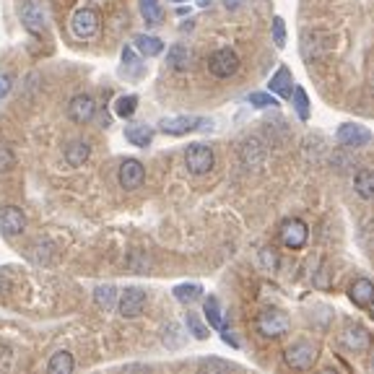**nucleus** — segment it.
Returning a JSON list of instances; mask_svg holds the SVG:
<instances>
[{
  "label": "nucleus",
  "mask_w": 374,
  "mask_h": 374,
  "mask_svg": "<svg viewBox=\"0 0 374 374\" xmlns=\"http://www.w3.org/2000/svg\"><path fill=\"white\" fill-rule=\"evenodd\" d=\"M6 288H8V281H6V278L0 276V294H3V291H6Z\"/></svg>",
  "instance_id": "43"
},
{
  "label": "nucleus",
  "mask_w": 374,
  "mask_h": 374,
  "mask_svg": "<svg viewBox=\"0 0 374 374\" xmlns=\"http://www.w3.org/2000/svg\"><path fill=\"white\" fill-rule=\"evenodd\" d=\"M138 8L146 24H161V19H164L161 0H138Z\"/></svg>",
  "instance_id": "28"
},
{
  "label": "nucleus",
  "mask_w": 374,
  "mask_h": 374,
  "mask_svg": "<svg viewBox=\"0 0 374 374\" xmlns=\"http://www.w3.org/2000/svg\"><path fill=\"white\" fill-rule=\"evenodd\" d=\"M125 138H128L133 146L146 148L151 146V140H154V130L148 128V125H140V122H130L128 128H125Z\"/></svg>",
  "instance_id": "23"
},
{
  "label": "nucleus",
  "mask_w": 374,
  "mask_h": 374,
  "mask_svg": "<svg viewBox=\"0 0 374 374\" xmlns=\"http://www.w3.org/2000/svg\"><path fill=\"white\" fill-rule=\"evenodd\" d=\"M136 109H138V97L136 94H130V97H120L115 101V115L122 120H130L136 115Z\"/></svg>",
  "instance_id": "33"
},
{
  "label": "nucleus",
  "mask_w": 374,
  "mask_h": 374,
  "mask_svg": "<svg viewBox=\"0 0 374 374\" xmlns=\"http://www.w3.org/2000/svg\"><path fill=\"white\" fill-rule=\"evenodd\" d=\"M26 255H29V260H34L37 266H47V263L55 260V245L47 242V239H37V242L26 250Z\"/></svg>",
  "instance_id": "21"
},
{
  "label": "nucleus",
  "mask_w": 374,
  "mask_h": 374,
  "mask_svg": "<svg viewBox=\"0 0 374 374\" xmlns=\"http://www.w3.org/2000/svg\"><path fill=\"white\" fill-rule=\"evenodd\" d=\"M187 327H190V333L195 335L197 341H206V338H208V330L203 327V323H200V320H197L193 312H187Z\"/></svg>",
  "instance_id": "37"
},
{
  "label": "nucleus",
  "mask_w": 374,
  "mask_h": 374,
  "mask_svg": "<svg viewBox=\"0 0 374 374\" xmlns=\"http://www.w3.org/2000/svg\"><path fill=\"white\" fill-rule=\"evenodd\" d=\"M270 31H273V42H276V47H284L286 44V24L281 16H276L273 19V26H270Z\"/></svg>",
  "instance_id": "38"
},
{
  "label": "nucleus",
  "mask_w": 374,
  "mask_h": 374,
  "mask_svg": "<svg viewBox=\"0 0 374 374\" xmlns=\"http://www.w3.org/2000/svg\"><path fill=\"white\" fill-rule=\"evenodd\" d=\"M354 190L359 197L374 200V169H359V172H356Z\"/></svg>",
  "instance_id": "22"
},
{
  "label": "nucleus",
  "mask_w": 374,
  "mask_h": 374,
  "mask_svg": "<svg viewBox=\"0 0 374 374\" xmlns=\"http://www.w3.org/2000/svg\"><path fill=\"white\" fill-rule=\"evenodd\" d=\"M136 47H138L140 55H146V58H156L164 52V42L158 40V37H151V34H136Z\"/></svg>",
  "instance_id": "25"
},
{
  "label": "nucleus",
  "mask_w": 374,
  "mask_h": 374,
  "mask_svg": "<svg viewBox=\"0 0 374 374\" xmlns=\"http://www.w3.org/2000/svg\"><path fill=\"white\" fill-rule=\"evenodd\" d=\"M101 29V16H99V10L94 6H83L79 8L73 16H70V31L79 37V40L89 42L94 40Z\"/></svg>",
  "instance_id": "1"
},
{
  "label": "nucleus",
  "mask_w": 374,
  "mask_h": 374,
  "mask_svg": "<svg viewBox=\"0 0 374 374\" xmlns=\"http://www.w3.org/2000/svg\"><path fill=\"white\" fill-rule=\"evenodd\" d=\"M216 164V156H213V148L206 146V143H190L185 148V167L190 174L195 177H203L208 174Z\"/></svg>",
  "instance_id": "2"
},
{
  "label": "nucleus",
  "mask_w": 374,
  "mask_h": 374,
  "mask_svg": "<svg viewBox=\"0 0 374 374\" xmlns=\"http://www.w3.org/2000/svg\"><path fill=\"white\" fill-rule=\"evenodd\" d=\"M117 309L125 320L138 317L140 312L146 309V291H143L140 286H128V288L117 296Z\"/></svg>",
  "instance_id": "9"
},
{
  "label": "nucleus",
  "mask_w": 374,
  "mask_h": 374,
  "mask_svg": "<svg viewBox=\"0 0 374 374\" xmlns=\"http://www.w3.org/2000/svg\"><path fill=\"white\" fill-rule=\"evenodd\" d=\"M266 156H268L266 140L257 138V136L247 138L245 143L239 146V158H242V164H245L247 169H260L266 164Z\"/></svg>",
  "instance_id": "10"
},
{
  "label": "nucleus",
  "mask_w": 374,
  "mask_h": 374,
  "mask_svg": "<svg viewBox=\"0 0 374 374\" xmlns=\"http://www.w3.org/2000/svg\"><path fill=\"white\" fill-rule=\"evenodd\" d=\"M278 239L286 250H302L309 239V229L302 218H286L281 229H278Z\"/></svg>",
  "instance_id": "6"
},
{
  "label": "nucleus",
  "mask_w": 374,
  "mask_h": 374,
  "mask_svg": "<svg viewBox=\"0 0 374 374\" xmlns=\"http://www.w3.org/2000/svg\"><path fill=\"white\" fill-rule=\"evenodd\" d=\"M161 341H164L167 348L177 351V348H182V343H185V333H182V327H179L177 323H167L164 330H161Z\"/></svg>",
  "instance_id": "29"
},
{
  "label": "nucleus",
  "mask_w": 374,
  "mask_h": 374,
  "mask_svg": "<svg viewBox=\"0 0 374 374\" xmlns=\"http://www.w3.org/2000/svg\"><path fill=\"white\" fill-rule=\"evenodd\" d=\"M197 366H200V372H208V374H216V372H234V369H239L236 364H231V361H227V359H216V356H208V359H200L197 361Z\"/></svg>",
  "instance_id": "32"
},
{
  "label": "nucleus",
  "mask_w": 374,
  "mask_h": 374,
  "mask_svg": "<svg viewBox=\"0 0 374 374\" xmlns=\"http://www.w3.org/2000/svg\"><path fill=\"white\" fill-rule=\"evenodd\" d=\"M203 315H206L208 325L213 327V330H224V327H227L224 312H221V302H218L216 296H206V299H203Z\"/></svg>",
  "instance_id": "20"
},
{
  "label": "nucleus",
  "mask_w": 374,
  "mask_h": 374,
  "mask_svg": "<svg viewBox=\"0 0 374 374\" xmlns=\"http://www.w3.org/2000/svg\"><path fill=\"white\" fill-rule=\"evenodd\" d=\"M221 338H224V343L234 345V348H236V345H239V343H236V338H234V335H231V333H229L227 327H224V330H221Z\"/></svg>",
  "instance_id": "42"
},
{
  "label": "nucleus",
  "mask_w": 374,
  "mask_h": 374,
  "mask_svg": "<svg viewBox=\"0 0 374 374\" xmlns=\"http://www.w3.org/2000/svg\"><path fill=\"white\" fill-rule=\"evenodd\" d=\"M255 327L263 338H281L284 333H288L291 320L284 309H263L255 320Z\"/></svg>",
  "instance_id": "3"
},
{
  "label": "nucleus",
  "mask_w": 374,
  "mask_h": 374,
  "mask_svg": "<svg viewBox=\"0 0 374 374\" xmlns=\"http://www.w3.org/2000/svg\"><path fill=\"white\" fill-rule=\"evenodd\" d=\"M167 63L172 70H187L190 68V49L185 44H174V47L169 49Z\"/></svg>",
  "instance_id": "31"
},
{
  "label": "nucleus",
  "mask_w": 374,
  "mask_h": 374,
  "mask_svg": "<svg viewBox=\"0 0 374 374\" xmlns=\"http://www.w3.org/2000/svg\"><path fill=\"white\" fill-rule=\"evenodd\" d=\"M341 343H343V348L354 351V354H366L372 348V333L364 325H348L341 333Z\"/></svg>",
  "instance_id": "13"
},
{
  "label": "nucleus",
  "mask_w": 374,
  "mask_h": 374,
  "mask_svg": "<svg viewBox=\"0 0 374 374\" xmlns=\"http://www.w3.org/2000/svg\"><path fill=\"white\" fill-rule=\"evenodd\" d=\"M94 115H97V101L89 94H76L68 101V117L76 125H89L91 120H94Z\"/></svg>",
  "instance_id": "12"
},
{
  "label": "nucleus",
  "mask_w": 374,
  "mask_h": 374,
  "mask_svg": "<svg viewBox=\"0 0 374 374\" xmlns=\"http://www.w3.org/2000/svg\"><path fill=\"white\" fill-rule=\"evenodd\" d=\"M247 101L255 109H268V107H276L278 97L276 94H266V91H252V94L247 97Z\"/></svg>",
  "instance_id": "35"
},
{
  "label": "nucleus",
  "mask_w": 374,
  "mask_h": 374,
  "mask_svg": "<svg viewBox=\"0 0 374 374\" xmlns=\"http://www.w3.org/2000/svg\"><path fill=\"white\" fill-rule=\"evenodd\" d=\"M117 182L122 190H138L146 182V169L138 158H128L122 161V167L117 169Z\"/></svg>",
  "instance_id": "14"
},
{
  "label": "nucleus",
  "mask_w": 374,
  "mask_h": 374,
  "mask_svg": "<svg viewBox=\"0 0 374 374\" xmlns=\"http://www.w3.org/2000/svg\"><path fill=\"white\" fill-rule=\"evenodd\" d=\"M94 302L101 312H112V307L117 304V288L112 284H101L94 288Z\"/></svg>",
  "instance_id": "24"
},
{
  "label": "nucleus",
  "mask_w": 374,
  "mask_h": 374,
  "mask_svg": "<svg viewBox=\"0 0 374 374\" xmlns=\"http://www.w3.org/2000/svg\"><path fill=\"white\" fill-rule=\"evenodd\" d=\"M91 158V146L86 140H70L65 146V161L68 167H83Z\"/></svg>",
  "instance_id": "19"
},
{
  "label": "nucleus",
  "mask_w": 374,
  "mask_h": 374,
  "mask_svg": "<svg viewBox=\"0 0 374 374\" xmlns=\"http://www.w3.org/2000/svg\"><path fill=\"white\" fill-rule=\"evenodd\" d=\"M47 369L52 374H70L73 369H76L73 354H70V351H58V354H52V359L47 361Z\"/></svg>",
  "instance_id": "26"
},
{
  "label": "nucleus",
  "mask_w": 374,
  "mask_h": 374,
  "mask_svg": "<svg viewBox=\"0 0 374 374\" xmlns=\"http://www.w3.org/2000/svg\"><path fill=\"white\" fill-rule=\"evenodd\" d=\"M172 3H185V0H172Z\"/></svg>",
  "instance_id": "45"
},
{
  "label": "nucleus",
  "mask_w": 374,
  "mask_h": 374,
  "mask_svg": "<svg viewBox=\"0 0 374 374\" xmlns=\"http://www.w3.org/2000/svg\"><path fill=\"white\" fill-rule=\"evenodd\" d=\"M21 24H24V29L29 31V34H34V37H42L44 29H47L44 13H42V8L34 0H26V3L21 6Z\"/></svg>",
  "instance_id": "15"
},
{
  "label": "nucleus",
  "mask_w": 374,
  "mask_h": 374,
  "mask_svg": "<svg viewBox=\"0 0 374 374\" xmlns=\"http://www.w3.org/2000/svg\"><path fill=\"white\" fill-rule=\"evenodd\" d=\"M335 140L343 148H364L372 143V133L359 122H343L335 130Z\"/></svg>",
  "instance_id": "8"
},
{
  "label": "nucleus",
  "mask_w": 374,
  "mask_h": 374,
  "mask_svg": "<svg viewBox=\"0 0 374 374\" xmlns=\"http://www.w3.org/2000/svg\"><path fill=\"white\" fill-rule=\"evenodd\" d=\"M291 99H294L296 117L302 120V122H307V120H309V99H307V91L302 89V86H294Z\"/></svg>",
  "instance_id": "34"
},
{
  "label": "nucleus",
  "mask_w": 374,
  "mask_h": 374,
  "mask_svg": "<svg viewBox=\"0 0 374 374\" xmlns=\"http://www.w3.org/2000/svg\"><path fill=\"white\" fill-rule=\"evenodd\" d=\"M257 257H260V266L266 268V270H270V273H276L278 266H281V260H278V252L273 250V247H263Z\"/></svg>",
  "instance_id": "36"
},
{
  "label": "nucleus",
  "mask_w": 374,
  "mask_h": 374,
  "mask_svg": "<svg viewBox=\"0 0 374 374\" xmlns=\"http://www.w3.org/2000/svg\"><path fill=\"white\" fill-rule=\"evenodd\" d=\"M10 91V76H6V73H0V99H6Z\"/></svg>",
  "instance_id": "40"
},
{
  "label": "nucleus",
  "mask_w": 374,
  "mask_h": 374,
  "mask_svg": "<svg viewBox=\"0 0 374 374\" xmlns=\"http://www.w3.org/2000/svg\"><path fill=\"white\" fill-rule=\"evenodd\" d=\"M268 89H270V94H276L278 99H291V91H294V76H291V70L286 68V65H281L270 76Z\"/></svg>",
  "instance_id": "16"
},
{
  "label": "nucleus",
  "mask_w": 374,
  "mask_h": 374,
  "mask_svg": "<svg viewBox=\"0 0 374 374\" xmlns=\"http://www.w3.org/2000/svg\"><path fill=\"white\" fill-rule=\"evenodd\" d=\"M174 299H177L179 304H193V302H197L200 296H203V286L200 284H179L174 286Z\"/></svg>",
  "instance_id": "27"
},
{
  "label": "nucleus",
  "mask_w": 374,
  "mask_h": 374,
  "mask_svg": "<svg viewBox=\"0 0 374 374\" xmlns=\"http://www.w3.org/2000/svg\"><path fill=\"white\" fill-rule=\"evenodd\" d=\"M317 354H320L317 343H312V341H294L284 351V361L291 369H309L317 361Z\"/></svg>",
  "instance_id": "4"
},
{
  "label": "nucleus",
  "mask_w": 374,
  "mask_h": 374,
  "mask_svg": "<svg viewBox=\"0 0 374 374\" xmlns=\"http://www.w3.org/2000/svg\"><path fill=\"white\" fill-rule=\"evenodd\" d=\"M26 231V216L19 206H0V234L19 236Z\"/></svg>",
  "instance_id": "11"
},
{
  "label": "nucleus",
  "mask_w": 374,
  "mask_h": 374,
  "mask_svg": "<svg viewBox=\"0 0 374 374\" xmlns=\"http://www.w3.org/2000/svg\"><path fill=\"white\" fill-rule=\"evenodd\" d=\"M120 73H122V76H136V79L143 73V63H140L138 55H136L130 47L122 49V65H120Z\"/></svg>",
  "instance_id": "30"
},
{
  "label": "nucleus",
  "mask_w": 374,
  "mask_h": 374,
  "mask_svg": "<svg viewBox=\"0 0 374 374\" xmlns=\"http://www.w3.org/2000/svg\"><path fill=\"white\" fill-rule=\"evenodd\" d=\"M372 86H374V81H372Z\"/></svg>",
  "instance_id": "46"
},
{
  "label": "nucleus",
  "mask_w": 374,
  "mask_h": 374,
  "mask_svg": "<svg viewBox=\"0 0 374 374\" xmlns=\"http://www.w3.org/2000/svg\"><path fill=\"white\" fill-rule=\"evenodd\" d=\"M323 37H325L323 31H304V34H302V55H304L307 60L323 58L327 49L333 47V44H320Z\"/></svg>",
  "instance_id": "17"
},
{
  "label": "nucleus",
  "mask_w": 374,
  "mask_h": 374,
  "mask_svg": "<svg viewBox=\"0 0 374 374\" xmlns=\"http://www.w3.org/2000/svg\"><path fill=\"white\" fill-rule=\"evenodd\" d=\"M366 309H369V317H372V320H374V299H372V302H369V304H366Z\"/></svg>",
  "instance_id": "44"
},
{
  "label": "nucleus",
  "mask_w": 374,
  "mask_h": 374,
  "mask_svg": "<svg viewBox=\"0 0 374 374\" xmlns=\"http://www.w3.org/2000/svg\"><path fill=\"white\" fill-rule=\"evenodd\" d=\"M206 125H211V120L193 117V115H177V117H164L158 122V130L167 136H187L193 130H203Z\"/></svg>",
  "instance_id": "7"
},
{
  "label": "nucleus",
  "mask_w": 374,
  "mask_h": 374,
  "mask_svg": "<svg viewBox=\"0 0 374 374\" xmlns=\"http://www.w3.org/2000/svg\"><path fill=\"white\" fill-rule=\"evenodd\" d=\"M348 299L356 307H366L374 299V284L369 278H356L354 284L348 286Z\"/></svg>",
  "instance_id": "18"
},
{
  "label": "nucleus",
  "mask_w": 374,
  "mask_h": 374,
  "mask_svg": "<svg viewBox=\"0 0 374 374\" xmlns=\"http://www.w3.org/2000/svg\"><path fill=\"white\" fill-rule=\"evenodd\" d=\"M208 70H211V76H216V79H231L236 70H239V55H236L231 47L216 49V52L208 58Z\"/></svg>",
  "instance_id": "5"
},
{
  "label": "nucleus",
  "mask_w": 374,
  "mask_h": 374,
  "mask_svg": "<svg viewBox=\"0 0 374 374\" xmlns=\"http://www.w3.org/2000/svg\"><path fill=\"white\" fill-rule=\"evenodd\" d=\"M245 6V0H224V8L227 10H239Z\"/></svg>",
  "instance_id": "41"
},
{
  "label": "nucleus",
  "mask_w": 374,
  "mask_h": 374,
  "mask_svg": "<svg viewBox=\"0 0 374 374\" xmlns=\"http://www.w3.org/2000/svg\"><path fill=\"white\" fill-rule=\"evenodd\" d=\"M16 167V156L8 146H0V172H8V169Z\"/></svg>",
  "instance_id": "39"
}]
</instances>
